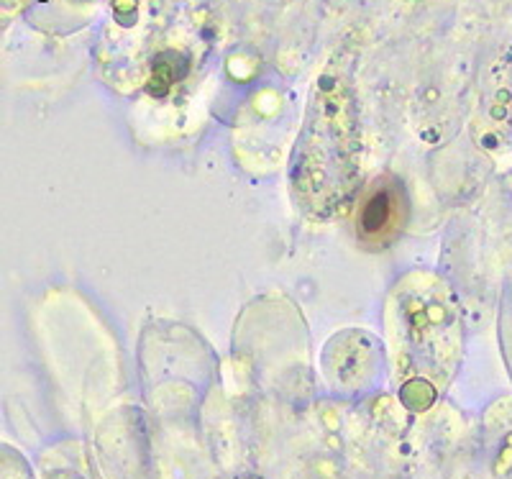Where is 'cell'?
Listing matches in <instances>:
<instances>
[{
    "instance_id": "obj_1",
    "label": "cell",
    "mask_w": 512,
    "mask_h": 479,
    "mask_svg": "<svg viewBox=\"0 0 512 479\" xmlns=\"http://www.w3.org/2000/svg\"><path fill=\"white\" fill-rule=\"evenodd\" d=\"M410 221V198L400 177L382 175L361 195L356 211V241L367 252H384Z\"/></svg>"
}]
</instances>
